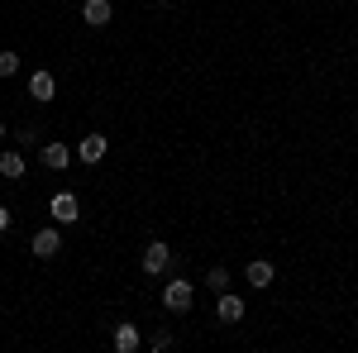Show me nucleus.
<instances>
[{"mask_svg":"<svg viewBox=\"0 0 358 353\" xmlns=\"http://www.w3.org/2000/svg\"><path fill=\"white\" fill-rule=\"evenodd\" d=\"M138 268L148 272V277H163V272L177 268V258H172V248L163 244V239H153V244L143 248V258H138Z\"/></svg>","mask_w":358,"mask_h":353,"instance_id":"obj_1","label":"nucleus"},{"mask_svg":"<svg viewBox=\"0 0 358 353\" xmlns=\"http://www.w3.org/2000/svg\"><path fill=\"white\" fill-rule=\"evenodd\" d=\"M192 301H196V287L187 282V277H172L163 287V305L172 310V315H182V310H192Z\"/></svg>","mask_w":358,"mask_h":353,"instance_id":"obj_2","label":"nucleus"},{"mask_svg":"<svg viewBox=\"0 0 358 353\" xmlns=\"http://www.w3.org/2000/svg\"><path fill=\"white\" fill-rule=\"evenodd\" d=\"M48 210H53L57 224H77V215H82V206H77V191H57L53 201H48Z\"/></svg>","mask_w":358,"mask_h":353,"instance_id":"obj_3","label":"nucleus"},{"mask_svg":"<svg viewBox=\"0 0 358 353\" xmlns=\"http://www.w3.org/2000/svg\"><path fill=\"white\" fill-rule=\"evenodd\" d=\"M29 96L38 101V106H48L57 96V82H53V72L48 67H38V72H29Z\"/></svg>","mask_w":358,"mask_h":353,"instance_id":"obj_4","label":"nucleus"},{"mask_svg":"<svg viewBox=\"0 0 358 353\" xmlns=\"http://www.w3.org/2000/svg\"><path fill=\"white\" fill-rule=\"evenodd\" d=\"M106 148H110V138H106V134H82V143H77V158H82L86 167H96L101 158H106Z\"/></svg>","mask_w":358,"mask_h":353,"instance_id":"obj_5","label":"nucleus"},{"mask_svg":"<svg viewBox=\"0 0 358 353\" xmlns=\"http://www.w3.org/2000/svg\"><path fill=\"white\" fill-rule=\"evenodd\" d=\"M215 315H220L224 325H239V320H244V296H234V291H220V296H215Z\"/></svg>","mask_w":358,"mask_h":353,"instance_id":"obj_6","label":"nucleus"},{"mask_svg":"<svg viewBox=\"0 0 358 353\" xmlns=\"http://www.w3.org/2000/svg\"><path fill=\"white\" fill-rule=\"evenodd\" d=\"M82 20L91 29H106L115 20V5H110V0H86V5H82Z\"/></svg>","mask_w":358,"mask_h":353,"instance_id":"obj_7","label":"nucleus"},{"mask_svg":"<svg viewBox=\"0 0 358 353\" xmlns=\"http://www.w3.org/2000/svg\"><path fill=\"white\" fill-rule=\"evenodd\" d=\"M244 277H248V287H258V291H268V287H273V282H277V268H273V263H268V258H253V263H248V272H244Z\"/></svg>","mask_w":358,"mask_h":353,"instance_id":"obj_8","label":"nucleus"},{"mask_svg":"<svg viewBox=\"0 0 358 353\" xmlns=\"http://www.w3.org/2000/svg\"><path fill=\"white\" fill-rule=\"evenodd\" d=\"M38 158H43L48 172H67V167H72V148H67V143H43Z\"/></svg>","mask_w":358,"mask_h":353,"instance_id":"obj_9","label":"nucleus"},{"mask_svg":"<svg viewBox=\"0 0 358 353\" xmlns=\"http://www.w3.org/2000/svg\"><path fill=\"white\" fill-rule=\"evenodd\" d=\"M29 248H34V258H57V248H62V234H57V229H38V234L29 239Z\"/></svg>","mask_w":358,"mask_h":353,"instance_id":"obj_10","label":"nucleus"},{"mask_svg":"<svg viewBox=\"0 0 358 353\" xmlns=\"http://www.w3.org/2000/svg\"><path fill=\"white\" fill-rule=\"evenodd\" d=\"M138 344H143V334H138V325H115V353H138Z\"/></svg>","mask_w":358,"mask_h":353,"instance_id":"obj_11","label":"nucleus"},{"mask_svg":"<svg viewBox=\"0 0 358 353\" xmlns=\"http://www.w3.org/2000/svg\"><path fill=\"white\" fill-rule=\"evenodd\" d=\"M24 172H29L24 153H15V148H10V153H0V177H5V182H20Z\"/></svg>","mask_w":358,"mask_h":353,"instance_id":"obj_12","label":"nucleus"},{"mask_svg":"<svg viewBox=\"0 0 358 353\" xmlns=\"http://www.w3.org/2000/svg\"><path fill=\"white\" fill-rule=\"evenodd\" d=\"M206 287H210L215 296H220V291H229V268H210V272H206Z\"/></svg>","mask_w":358,"mask_h":353,"instance_id":"obj_13","label":"nucleus"},{"mask_svg":"<svg viewBox=\"0 0 358 353\" xmlns=\"http://www.w3.org/2000/svg\"><path fill=\"white\" fill-rule=\"evenodd\" d=\"M20 72V53H0V82Z\"/></svg>","mask_w":358,"mask_h":353,"instance_id":"obj_14","label":"nucleus"},{"mask_svg":"<svg viewBox=\"0 0 358 353\" xmlns=\"http://www.w3.org/2000/svg\"><path fill=\"white\" fill-rule=\"evenodd\" d=\"M148 344H153V353H167V349H172V329H153Z\"/></svg>","mask_w":358,"mask_h":353,"instance_id":"obj_15","label":"nucleus"},{"mask_svg":"<svg viewBox=\"0 0 358 353\" xmlns=\"http://www.w3.org/2000/svg\"><path fill=\"white\" fill-rule=\"evenodd\" d=\"M15 138H20V148H34L38 143V129H15Z\"/></svg>","mask_w":358,"mask_h":353,"instance_id":"obj_16","label":"nucleus"},{"mask_svg":"<svg viewBox=\"0 0 358 353\" xmlns=\"http://www.w3.org/2000/svg\"><path fill=\"white\" fill-rule=\"evenodd\" d=\"M10 229V206H0V234Z\"/></svg>","mask_w":358,"mask_h":353,"instance_id":"obj_17","label":"nucleus"},{"mask_svg":"<svg viewBox=\"0 0 358 353\" xmlns=\"http://www.w3.org/2000/svg\"><path fill=\"white\" fill-rule=\"evenodd\" d=\"M0 138H5V124H0Z\"/></svg>","mask_w":358,"mask_h":353,"instance_id":"obj_18","label":"nucleus"},{"mask_svg":"<svg viewBox=\"0 0 358 353\" xmlns=\"http://www.w3.org/2000/svg\"><path fill=\"white\" fill-rule=\"evenodd\" d=\"M158 5H167V0H158Z\"/></svg>","mask_w":358,"mask_h":353,"instance_id":"obj_19","label":"nucleus"}]
</instances>
